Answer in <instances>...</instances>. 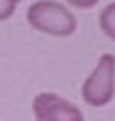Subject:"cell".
Segmentation results:
<instances>
[{"label":"cell","instance_id":"cell-1","mask_svg":"<svg viewBox=\"0 0 115 121\" xmlns=\"http://www.w3.org/2000/svg\"><path fill=\"white\" fill-rule=\"evenodd\" d=\"M27 22L37 32L52 38H69L78 29L74 14L55 0H37L27 9Z\"/></svg>","mask_w":115,"mask_h":121},{"label":"cell","instance_id":"cell-2","mask_svg":"<svg viewBox=\"0 0 115 121\" xmlns=\"http://www.w3.org/2000/svg\"><path fill=\"white\" fill-rule=\"evenodd\" d=\"M115 96V55L103 53L96 68L82 84V98L89 107L99 109L111 103Z\"/></svg>","mask_w":115,"mask_h":121},{"label":"cell","instance_id":"cell-3","mask_svg":"<svg viewBox=\"0 0 115 121\" xmlns=\"http://www.w3.org/2000/svg\"><path fill=\"white\" fill-rule=\"evenodd\" d=\"M32 112L36 121H85L83 112L73 102L48 91L34 98Z\"/></svg>","mask_w":115,"mask_h":121},{"label":"cell","instance_id":"cell-4","mask_svg":"<svg viewBox=\"0 0 115 121\" xmlns=\"http://www.w3.org/2000/svg\"><path fill=\"white\" fill-rule=\"evenodd\" d=\"M99 29L108 39L115 41V2L104 5L99 13Z\"/></svg>","mask_w":115,"mask_h":121},{"label":"cell","instance_id":"cell-5","mask_svg":"<svg viewBox=\"0 0 115 121\" xmlns=\"http://www.w3.org/2000/svg\"><path fill=\"white\" fill-rule=\"evenodd\" d=\"M20 2L21 0H0V22H5L11 18Z\"/></svg>","mask_w":115,"mask_h":121},{"label":"cell","instance_id":"cell-6","mask_svg":"<svg viewBox=\"0 0 115 121\" xmlns=\"http://www.w3.org/2000/svg\"><path fill=\"white\" fill-rule=\"evenodd\" d=\"M66 2L76 9H90L99 4V0H66Z\"/></svg>","mask_w":115,"mask_h":121}]
</instances>
